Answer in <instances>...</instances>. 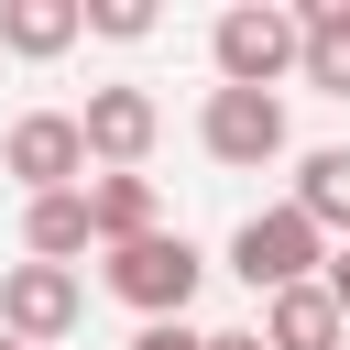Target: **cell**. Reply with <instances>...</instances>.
I'll list each match as a JSON object with an SVG mask.
<instances>
[{
  "label": "cell",
  "mask_w": 350,
  "mask_h": 350,
  "mask_svg": "<svg viewBox=\"0 0 350 350\" xmlns=\"http://www.w3.org/2000/svg\"><path fill=\"white\" fill-rule=\"evenodd\" d=\"M295 55H306L295 0H230V11L208 22V66H219V88H262V98H284Z\"/></svg>",
  "instance_id": "6da1fadb"
},
{
  "label": "cell",
  "mask_w": 350,
  "mask_h": 350,
  "mask_svg": "<svg viewBox=\"0 0 350 350\" xmlns=\"http://www.w3.org/2000/svg\"><path fill=\"white\" fill-rule=\"evenodd\" d=\"M317 262H328V241H317V219L284 197V208H252L241 230H230V273L252 284V295H284V284H317Z\"/></svg>",
  "instance_id": "7a4b0ae2"
},
{
  "label": "cell",
  "mask_w": 350,
  "mask_h": 350,
  "mask_svg": "<svg viewBox=\"0 0 350 350\" xmlns=\"http://www.w3.org/2000/svg\"><path fill=\"white\" fill-rule=\"evenodd\" d=\"M197 273H208V262H197V241H186V230H153V241H120V252L98 262V284H109V295H120V306H131L142 328H153V317H186Z\"/></svg>",
  "instance_id": "3957f363"
},
{
  "label": "cell",
  "mask_w": 350,
  "mask_h": 350,
  "mask_svg": "<svg viewBox=\"0 0 350 350\" xmlns=\"http://www.w3.org/2000/svg\"><path fill=\"white\" fill-rule=\"evenodd\" d=\"M153 131H164V98L153 88H88V109H77V142H88V164L98 175H142V153H153Z\"/></svg>",
  "instance_id": "277c9868"
},
{
  "label": "cell",
  "mask_w": 350,
  "mask_h": 350,
  "mask_svg": "<svg viewBox=\"0 0 350 350\" xmlns=\"http://www.w3.org/2000/svg\"><path fill=\"white\" fill-rule=\"evenodd\" d=\"M197 142H208V164H230V175H262V164L284 153V98H262V88H208V109H197Z\"/></svg>",
  "instance_id": "5b68a950"
},
{
  "label": "cell",
  "mask_w": 350,
  "mask_h": 350,
  "mask_svg": "<svg viewBox=\"0 0 350 350\" xmlns=\"http://www.w3.org/2000/svg\"><path fill=\"white\" fill-rule=\"evenodd\" d=\"M0 164H11V186H22V197H66V186H88L77 109H22V120L0 131Z\"/></svg>",
  "instance_id": "8992f818"
},
{
  "label": "cell",
  "mask_w": 350,
  "mask_h": 350,
  "mask_svg": "<svg viewBox=\"0 0 350 350\" xmlns=\"http://www.w3.org/2000/svg\"><path fill=\"white\" fill-rule=\"evenodd\" d=\"M77 317H88V295H77L66 262H11V273H0V339L44 350V339H66Z\"/></svg>",
  "instance_id": "52a82bcc"
},
{
  "label": "cell",
  "mask_w": 350,
  "mask_h": 350,
  "mask_svg": "<svg viewBox=\"0 0 350 350\" xmlns=\"http://www.w3.org/2000/svg\"><path fill=\"white\" fill-rule=\"evenodd\" d=\"M88 230H98V252H120V241H153V230H164V197H153V175H88Z\"/></svg>",
  "instance_id": "ba28073f"
},
{
  "label": "cell",
  "mask_w": 350,
  "mask_h": 350,
  "mask_svg": "<svg viewBox=\"0 0 350 350\" xmlns=\"http://www.w3.org/2000/svg\"><path fill=\"white\" fill-rule=\"evenodd\" d=\"M77 252H98V230H88V186H66V197H22V262H66V273H77Z\"/></svg>",
  "instance_id": "9c48e42d"
},
{
  "label": "cell",
  "mask_w": 350,
  "mask_h": 350,
  "mask_svg": "<svg viewBox=\"0 0 350 350\" xmlns=\"http://www.w3.org/2000/svg\"><path fill=\"white\" fill-rule=\"evenodd\" d=\"M350 339V317L328 306V284H284V295H262V350H339Z\"/></svg>",
  "instance_id": "30bf717a"
},
{
  "label": "cell",
  "mask_w": 350,
  "mask_h": 350,
  "mask_svg": "<svg viewBox=\"0 0 350 350\" xmlns=\"http://www.w3.org/2000/svg\"><path fill=\"white\" fill-rule=\"evenodd\" d=\"M295 33H306L295 77L317 98H350V0H295Z\"/></svg>",
  "instance_id": "8fae6325"
},
{
  "label": "cell",
  "mask_w": 350,
  "mask_h": 350,
  "mask_svg": "<svg viewBox=\"0 0 350 350\" xmlns=\"http://www.w3.org/2000/svg\"><path fill=\"white\" fill-rule=\"evenodd\" d=\"M88 33V11L77 0H0V44L22 55V66H44V55H66Z\"/></svg>",
  "instance_id": "7c38bea8"
},
{
  "label": "cell",
  "mask_w": 350,
  "mask_h": 350,
  "mask_svg": "<svg viewBox=\"0 0 350 350\" xmlns=\"http://www.w3.org/2000/svg\"><path fill=\"white\" fill-rule=\"evenodd\" d=\"M295 208L317 219V241H328V230H350V142H328V153H306V164H295Z\"/></svg>",
  "instance_id": "4fadbf2b"
},
{
  "label": "cell",
  "mask_w": 350,
  "mask_h": 350,
  "mask_svg": "<svg viewBox=\"0 0 350 350\" xmlns=\"http://www.w3.org/2000/svg\"><path fill=\"white\" fill-rule=\"evenodd\" d=\"M88 11V33H109V44H142L153 33V0H77Z\"/></svg>",
  "instance_id": "5bb4252c"
},
{
  "label": "cell",
  "mask_w": 350,
  "mask_h": 350,
  "mask_svg": "<svg viewBox=\"0 0 350 350\" xmlns=\"http://www.w3.org/2000/svg\"><path fill=\"white\" fill-rule=\"evenodd\" d=\"M131 350H197V328L186 317H153V328H131Z\"/></svg>",
  "instance_id": "9a60e30c"
},
{
  "label": "cell",
  "mask_w": 350,
  "mask_h": 350,
  "mask_svg": "<svg viewBox=\"0 0 350 350\" xmlns=\"http://www.w3.org/2000/svg\"><path fill=\"white\" fill-rule=\"evenodd\" d=\"M317 284H328V306H339V317H350V241H339V252H328V262H317Z\"/></svg>",
  "instance_id": "2e32d148"
},
{
  "label": "cell",
  "mask_w": 350,
  "mask_h": 350,
  "mask_svg": "<svg viewBox=\"0 0 350 350\" xmlns=\"http://www.w3.org/2000/svg\"><path fill=\"white\" fill-rule=\"evenodd\" d=\"M197 350H262V328H197Z\"/></svg>",
  "instance_id": "e0dca14e"
},
{
  "label": "cell",
  "mask_w": 350,
  "mask_h": 350,
  "mask_svg": "<svg viewBox=\"0 0 350 350\" xmlns=\"http://www.w3.org/2000/svg\"><path fill=\"white\" fill-rule=\"evenodd\" d=\"M0 350H22V339H0Z\"/></svg>",
  "instance_id": "ac0fdd59"
}]
</instances>
